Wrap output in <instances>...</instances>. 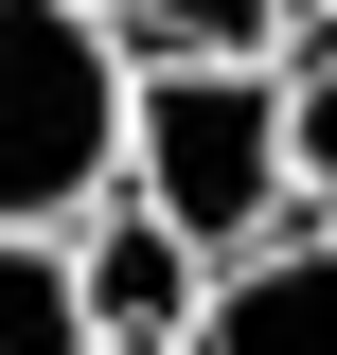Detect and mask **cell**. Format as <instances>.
Returning a JSON list of instances; mask_svg holds the SVG:
<instances>
[{
    "label": "cell",
    "instance_id": "6",
    "mask_svg": "<svg viewBox=\"0 0 337 355\" xmlns=\"http://www.w3.org/2000/svg\"><path fill=\"white\" fill-rule=\"evenodd\" d=\"M125 53H266L284 36V0H89Z\"/></svg>",
    "mask_w": 337,
    "mask_h": 355
},
{
    "label": "cell",
    "instance_id": "7",
    "mask_svg": "<svg viewBox=\"0 0 337 355\" xmlns=\"http://www.w3.org/2000/svg\"><path fill=\"white\" fill-rule=\"evenodd\" d=\"M284 160H302V214L337 231V53H320V71H284Z\"/></svg>",
    "mask_w": 337,
    "mask_h": 355
},
{
    "label": "cell",
    "instance_id": "3",
    "mask_svg": "<svg viewBox=\"0 0 337 355\" xmlns=\"http://www.w3.org/2000/svg\"><path fill=\"white\" fill-rule=\"evenodd\" d=\"M71 266H89V338L107 355H196V302H213V249L178 214H107V231H71Z\"/></svg>",
    "mask_w": 337,
    "mask_h": 355
},
{
    "label": "cell",
    "instance_id": "1",
    "mask_svg": "<svg viewBox=\"0 0 337 355\" xmlns=\"http://www.w3.org/2000/svg\"><path fill=\"white\" fill-rule=\"evenodd\" d=\"M125 178H142V214H178L213 266L266 249V231L302 214L284 71H266V53H142V89H125Z\"/></svg>",
    "mask_w": 337,
    "mask_h": 355
},
{
    "label": "cell",
    "instance_id": "4",
    "mask_svg": "<svg viewBox=\"0 0 337 355\" xmlns=\"http://www.w3.org/2000/svg\"><path fill=\"white\" fill-rule=\"evenodd\" d=\"M196 355H337V231H266L213 266Z\"/></svg>",
    "mask_w": 337,
    "mask_h": 355
},
{
    "label": "cell",
    "instance_id": "5",
    "mask_svg": "<svg viewBox=\"0 0 337 355\" xmlns=\"http://www.w3.org/2000/svg\"><path fill=\"white\" fill-rule=\"evenodd\" d=\"M0 355H107V338H89L71 231H0Z\"/></svg>",
    "mask_w": 337,
    "mask_h": 355
},
{
    "label": "cell",
    "instance_id": "2",
    "mask_svg": "<svg viewBox=\"0 0 337 355\" xmlns=\"http://www.w3.org/2000/svg\"><path fill=\"white\" fill-rule=\"evenodd\" d=\"M125 36L89 0H0V231H71L125 178Z\"/></svg>",
    "mask_w": 337,
    "mask_h": 355
}]
</instances>
